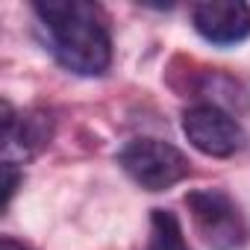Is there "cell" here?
Masks as SVG:
<instances>
[{
    "mask_svg": "<svg viewBox=\"0 0 250 250\" xmlns=\"http://www.w3.org/2000/svg\"><path fill=\"white\" fill-rule=\"evenodd\" d=\"M194 30L218 47H232L250 36V6L241 0H212L191 9Z\"/></svg>",
    "mask_w": 250,
    "mask_h": 250,
    "instance_id": "cell-5",
    "label": "cell"
},
{
    "mask_svg": "<svg viewBox=\"0 0 250 250\" xmlns=\"http://www.w3.org/2000/svg\"><path fill=\"white\" fill-rule=\"evenodd\" d=\"M53 136V121L44 112H24L15 115L9 103H3V150L6 162L18 153L21 159L36 156Z\"/></svg>",
    "mask_w": 250,
    "mask_h": 250,
    "instance_id": "cell-6",
    "label": "cell"
},
{
    "mask_svg": "<svg viewBox=\"0 0 250 250\" xmlns=\"http://www.w3.org/2000/svg\"><path fill=\"white\" fill-rule=\"evenodd\" d=\"M56 62L80 77H100L112 65V39L100 6L85 0H47L33 6Z\"/></svg>",
    "mask_w": 250,
    "mask_h": 250,
    "instance_id": "cell-1",
    "label": "cell"
},
{
    "mask_svg": "<svg viewBox=\"0 0 250 250\" xmlns=\"http://www.w3.org/2000/svg\"><path fill=\"white\" fill-rule=\"evenodd\" d=\"M118 165L145 191H165L188 177V159L180 147L159 139H136L118 153Z\"/></svg>",
    "mask_w": 250,
    "mask_h": 250,
    "instance_id": "cell-3",
    "label": "cell"
},
{
    "mask_svg": "<svg viewBox=\"0 0 250 250\" xmlns=\"http://www.w3.org/2000/svg\"><path fill=\"white\" fill-rule=\"evenodd\" d=\"M194 232L209 250H241L250 238L247 218L221 188H197L186 197Z\"/></svg>",
    "mask_w": 250,
    "mask_h": 250,
    "instance_id": "cell-2",
    "label": "cell"
},
{
    "mask_svg": "<svg viewBox=\"0 0 250 250\" xmlns=\"http://www.w3.org/2000/svg\"><path fill=\"white\" fill-rule=\"evenodd\" d=\"M0 250H30V247H24V244H21V241H15V238H3Z\"/></svg>",
    "mask_w": 250,
    "mask_h": 250,
    "instance_id": "cell-9",
    "label": "cell"
},
{
    "mask_svg": "<svg viewBox=\"0 0 250 250\" xmlns=\"http://www.w3.org/2000/svg\"><path fill=\"white\" fill-rule=\"evenodd\" d=\"M183 133L194 150L215 156V159H227V156L238 153L244 145L241 124L215 103H200V106L186 109Z\"/></svg>",
    "mask_w": 250,
    "mask_h": 250,
    "instance_id": "cell-4",
    "label": "cell"
},
{
    "mask_svg": "<svg viewBox=\"0 0 250 250\" xmlns=\"http://www.w3.org/2000/svg\"><path fill=\"white\" fill-rule=\"evenodd\" d=\"M147 250H188L186 235H183V227H180V221H177L174 212L153 209V215H150V241H147Z\"/></svg>",
    "mask_w": 250,
    "mask_h": 250,
    "instance_id": "cell-7",
    "label": "cell"
},
{
    "mask_svg": "<svg viewBox=\"0 0 250 250\" xmlns=\"http://www.w3.org/2000/svg\"><path fill=\"white\" fill-rule=\"evenodd\" d=\"M18 183H21V171H18V165H15V162H3V203H6V206H9V200H12Z\"/></svg>",
    "mask_w": 250,
    "mask_h": 250,
    "instance_id": "cell-8",
    "label": "cell"
}]
</instances>
